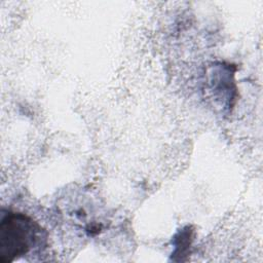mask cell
Instances as JSON below:
<instances>
[{
    "label": "cell",
    "instance_id": "cell-1",
    "mask_svg": "<svg viewBox=\"0 0 263 263\" xmlns=\"http://www.w3.org/2000/svg\"><path fill=\"white\" fill-rule=\"evenodd\" d=\"M46 243V232L31 217L10 210L1 211L0 262L11 263Z\"/></svg>",
    "mask_w": 263,
    "mask_h": 263
}]
</instances>
